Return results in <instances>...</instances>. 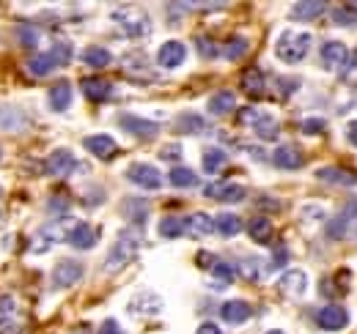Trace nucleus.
<instances>
[{
  "label": "nucleus",
  "instance_id": "obj_26",
  "mask_svg": "<svg viewBox=\"0 0 357 334\" xmlns=\"http://www.w3.org/2000/svg\"><path fill=\"white\" fill-rule=\"evenodd\" d=\"M234 107H236V96L231 90H220L209 99V113L212 116H228Z\"/></svg>",
  "mask_w": 357,
  "mask_h": 334
},
{
  "label": "nucleus",
  "instance_id": "obj_4",
  "mask_svg": "<svg viewBox=\"0 0 357 334\" xmlns=\"http://www.w3.org/2000/svg\"><path fill=\"white\" fill-rule=\"evenodd\" d=\"M319 61L327 72H347L349 63V47L344 42H324L319 49Z\"/></svg>",
  "mask_w": 357,
  "mask_h": 334
},
{
  "label": "nucleus",
  "instance_id": "obj_23",
  "mask_svg": "<svg viewBox=\"0 0 357 334\" xmlns=\"http://www.w3.org/2000/svg\"><path fill=\"white\" fill-rule=\"evenodd\" d=\"M113 19H116L119 25H124V31H127L130 36H146V33H149V17H143V14H137V11H135L132 19H127L121 11H116Z\"/></svg>",
  "mask_w": 357,
  "mask_h": 334
},
{
  "label": "nucleus",
  "instance_id": "obj_38",
  "mask_svg": "<svg viewBox=\"0 0 357 334\" xmlns=\"http://www.w3.org/2000/svg\"><path fill=\"white\" fill-rule=\"evenodd\" d=\"M245 52H248V42H245V39H239V36L225 44V58H228V61H239Z\"/></svg>",
  "mask_w": 357,
  "mask_h": 334
},
{
  "label": "nucleus",
  "instance_id": "obj_15",
  "mask_svg": "<svg viewBox=\"0 0 357 334\" xmlns=\"http://www.w3.org/2000/svg\"><path fill=\"white\" fill-rule=\"evenodd\" d=\"M250 304L248 301H242V299H234V301H225L223 307H220V315H223L225 324H231V326H239V324H245L248 318H250Z\"/></svg>",
  "mask_w": 357,
  "mask_h": 334
},
{
  "label": "nucleus",
  "instance_id": "obj_6",
  "mask_svg": "<svg viewBox=\"0 0 357 334\" xmlns=\"http://www.w3.org/2000/svg\"><path fill=\"white\" fill-rule=\"evenodd\" d=\"M127 178L137 184L140 189H160L162 186V175L154 165H146V162H137V165H130L127 170Z\"/></svg>",
  "mask_w": 357,
  "mask_h": 334
},
{
  "label": "nucleus",
  "instance_id": "obj_2",
  "mask_svg": "<svg viewBox=\"0 0 357 334\" xmlns=\"http://www.w3.org/2000/svg\"><path fill=\"white\" fill-rule=\"evenodd\" d=\"M75 219H66V216H61L58 222H52V225H47L42 228L36 236H33V244H31V250L33 252H45L50 244H58V241H69V233L75 230Z\"/></svg>",
  "mask_w": 357,
  "mask_h": 334
},
{
  "label": "nucleus",
  "instance_id": "obj_53",
  "mask_svg": "<svg viewBox=\"0 0 357 334\" xmlns=\"http://www.w3.org/2000/svg\"><path fill=\"white\" fill-rule=\"evenodd\" d=\"M75 334H89V332H86V329H80V332H75Z\"/></svg>",
  "mask_w": 357,
  "mask_h": 334
},
{
  "label": "nucleus",
  "instance_id": "obj_13",
  "mask_svg": "<svg viewBox=\"0 0 357 334\" xmlns=\"http://www.w3.org/2000/svg\"><path fill=\"white\" fill-rule=\"evenodd\" d=\"M119 124L124 126L130 134L140 137V140H151V137H157V132H160V126L154 124V121H146V118H137V116H121Z\"/></svg>",
  "mask_w": 357,
  "mask_h": 334
},
{
  "label": "nucleus",
  "instance_id": "obj_27",
  "mask_svg": "<svg viewBox=\"0 0 357 334\" xmlns=\"http://www.w3.org/2000/svg\"><path fill=\"white\" fill-rule=\"evenodd\" d=\"M204 129H206V121L195 113H184L176 118V132H181V134H201Z\"/></svg>",
  "mask_w": 357,
  "mask_h": 334
},
{
  "label": "nucleus",
  "instance_id": "obj_14",
  "mask_svg": "<svg viewBox=\"0 0 357 334\" xmlns=\"http://www.w3.org/2000/svg\"><path fill=\"white\" fill-rule=\"evenodd\" d=\"M316 178L327 181V184H335V186H355L357 184V173L344 170V167H319Z\"/></svg>",
  "mask_w": 357,
  "mask_h": 334
},
{
  "label": "nucleus",
  "instance_id": "obj_24",
  "mask_svg": "<svg viewBox=\"0 0 357 334\" xmlns=\"http://www.w3.org/2000/svg\"><path fill=\"white\" fill-rule=\"evenodd\" d=\"M248 233L256 244H269L272 241V222L267 216H253L250 225H248Z\"/></svg>",
  "mask_w": 357,
  "mask_h": 334
},
{
  "label": "nucleus",
  "instance_id": "obj_5",
  "mask_svg": "<svg viewBox=\"0 0 357 334\" xmlns=\"http://www.w3.org/2000/svg\"><path fill=\"white\" fill-rule=\"evenodd\" d=\"M86 274L80 260H61L52 269V288H72L75 283H80Z\"/></svg>",
  "mask_w": 357,
  "mask_h": 334
},
{
  "label": "nucleus",
  "instance_id": "obj_25",
  "mask_svg": "<svg viewBox=\"0 0 357 334\" xmlns=\"http://www.w3.org/2000/svg\"><path fill=\"white\" fill-rule=\"evenodd\" d=\"M215 230L225 236V239H234L239 230H242V219L236 216V214H218V219H215Z\"/></svg>",
  "mask_w": 357,
  "mask_h": 334
},
{
  "label": "nucleus",
  "instance_id": "obj_7",
  "mask_svg": "<svg viewBox=\"0 0 357 334\" xmlns=\"http://www.w3.org/2000/svg\"><path fill=\"white\" fill-rule=\"evenodd\" d=\"M316 324H319L324 332H338V329H344V326L349 324V312H347L344 307H338V304H327V307L319 310Z\"/></svg>",
  "mask_w": 357,
  "mask_h": 334
},
{
  "label": "nucleus",
  "instance_id": "obj_52",
  "mask_svg": "<svg viewBox=\"0 0 357 334\" xmlns=\"http://www.w3.org/2000/svg\"><path fill=\"white\" fill-rule=\"evenodd\" d=\"M267 334H286V332H280V329H272V332H267Z\"/></svg>",
  "mask_w": 357,
  "mask_h": 334
},
{
  "label": "nucleus",
  "instance_id": "obj_47",
  "mask_svg": "<svg viewBox=\"0 0 357 334\" xmlns=\"http://www.w3.org/2000/svg\"><path fill=\"white\" fill-rule=\"evenodd\" d=\"M160 157H162V159H171V162H176L178 157H181V148H178V145H165V148L160 151Z\"/></svg>",
  "mask_w": 357,
  "mask_h": 334
},
{
  "label": "nucleus",
  "instance_id": "obj_44",
  "mask_svg": "<svg viewBox=\"0 0 357 334\" xmlns=\"http://www.w3.org/2000/svg\"><path fill=\"white\" fill-rule=\"evenodd\" d=\"M261 116H264V113H259L256 107H245V110L239 113V121H242V124H253V126H256Z\"/></svg>",
  "mask_w": 357,
  "mask_h": 334
},
{
  "label": "nucleus",
  "instance_id": "obj_39",
  "mask_svg": "<svg viewBox=\"0 0 357 334\" xmlns=\"http://www.w3.org/2000/svg\"><path fill=\"white\" fill-rule=\"evenodd\" d=\"M195 47H198V52H201V58H206V61H212V58H218V55H220V49H218V44L212 42V39H206V36H201V39H195Z\"/></svg>",
  "mask_w": 357,
  "mask_h": 334
},
{
  "label": "nucleus",
  "instance_id": "obj_36",
  "mask_svg": "<svg viewBox=\"0 0 357 334\" xmlns=\"http://www.w3.org/2000/svg\"><path fill=\"white\" fill-rule=\"evenodd\" d=\"M333 22L335 25H347V28H355L357 25V14H355V8L347 3V6H338V8H333Z\"/></svg>",
  "mask_w": 357,
  "mask_h": 334
},
{
  "label": "nucleus",
  "instance_id": "obj_10",
  "mask_svg": "<svg viewBox=\"0 0 357 334\" xmlns=\"http://www.w3.org/2000/svg\"><path fill=\"white\" fill-rule=\"evenodd\" d=\"M83 145H86V151H91L96 159H113L116 157V151H119V145H116V140L110 137V134H91L83 140Z\"/></svg>",
  "mask_w": 357,
  "mask_h": 334
},
{
  "label": "nucleus",
  "instance_id": "obj_9",
  "mask_svg": "<svg viewBox=\"0 0 357 334\" xmlns=\"http://www.w3.org/2000/svg\"><path fill=\"white\" fill-rule=\"evenodd\" d=\"M47 173L50 175H58V178H63V175H69V173H75V167H77V159H75V154L72 151H66V148H58V151H52L50 157H47Z\"/></svg>",
  "mask_w": 357,
  "mask_h": 334
},
{
  "label": "nucleus",
  "instance_id": "obj_51",
  "mask_svg": "<svg viewBox=\"0 0 357 334\" xmlns=\"http://www.w3.org/2000/svg\"><path fill=\"white\" fill-rule=\"evenodd\" d=\"M347 137H349L352 145H357V121H352V124L347 126Z\"/></svg>",
  "mask_w": 357,
  "mask_h": 334
},
{
  "label": "nucleus",
  "instance_id": "obj_34",
  "mask_svg": "<svg viewBox=\"0 0 357 334\" xmlns=\"http://www.w3.org/2000/svg\"><path fill=\"white\" fill-rule=\"evenodd\" d=\"M212 277H215V285H218V288L231 285V283H234V266L225 263V260H218V263L212 266Z\"/></svg>",
  "mask_w": 357,
  "mask_h": 334
},
{
  "label": "nucleus",
  "instance_id": "obj_33",
  "mask_svg": "<svg viewBox=\"0 0 357 334\" xmlns=\"http://www.w3.org/2000/svg\"><path fill=\"white\" fill-rule=\"evenodd\" d=\"M184 233V219H178V216H162V222H160V236L162 239H178Z\"/></svg>",
  "mask_w": 357,
  "mask_h": 334
},
{
  "label": "nucleus",
  "instance_id": "obj_19",
  "mask_svg": "<svg viewBox=\"0 0 357 334\" xmlns=\"http://www.w3.org/2000/svg\"><path fill=\"white\" fill-rule=\"evenodd\" d=\"M324 11H327L324 3L303 0V3H294V6H291V19H297V22H313V19H319Z\"/></svg>",
  "mask_w": 357,
  "mask_h": 334
},
{
  "label": "nucleus",
  "instance_id": "obj_12",
  "mask_svg": "<svg viewBox=\"0 0 357 334\" xmlns=\"http://www.w3.org/2000/svg\"><path fill=\"white\" fill-rule=\"evenodd\" d=\"M184 58H187V47L181 42H165L157 52V63L162 69H176L184 63Z\"/></svg>",
  "mask_w": 357,
  "mask_h": 334
},
{
  "label": "nucleus",
  "instance_id": "obj_30",
  "mask_svg": "<svg viewBox=\"0 0 357 334\" xmlns=\"http://www.w3.org/2000/svg\"><path fill=\"white\" fill-rule=\"evenodd\" d=\"M52 69H55V61H52L50 52H47V55H33V58L28 61V72H31L33 77H47Z\"/></svg>",
  "mask_w": 357,
  "mask_h": 334
},
{
  "label": "nucleus",
  "instance_id": "obj_28",
  "mask_svg": "<svg viewBox=\"0 0 357 334\" xmlns=\"http://www.w3.org/2000/svg\"><path fill=\"white\" fill-rule=\"evenodd\" d=\"M83 63H89L93 69H105V66L113 63V55H110L105 47H89V49L83 52Z\"/></svg>",
  "mask_w": 357,
  "mask_h": 334
},
{
  "label": "nucleus",
  "instance_id": "obj_41",
  "mask_svg": "<svg viewBox=\"0 0 357 334\" xmlns=\"http://www.w3.org/2000/svg\"><path fill=\"white\" fill-rule=\"evenodd\" d=\"M300 126H303L305 134H324V129H327V124L321 118H305Z\"/></svg>",
  "mask_w": 357,
  "mask_h": 334
},
{
  "label": "nucleus",
  "instance_id": "obj_29",
  "mask_svg": "<svg viewBox=\"0 0 357 334\" xmlns=\"http://www.w3.org/2000/svg\"><path fill=\"white\" fill-rule=\"evenodd\" d=\"M168 178H171V184H174L176 189H190V186H198V175H195L190 167H174Z\"/></svg>",
  "mask_w": 357,
  "mask_h": 334
},
{
  "label": "nucleus",
  "instance_id": "obj_49",
  "mask_svg": "<svg viewBox=\"0 0 357 334\" xmlns=\"http://www.w3.org/2000/svg\"><path fill=\"white\" fill-rule=\"evenodd\" d=\"M195 334H223V332H220V326H215L212 321H206V324H201V326H198V332Z\"/></svg>",
  "mask_w": 357,
  "mask_h": 334
},
{
  "label": "nucleus",
  "instance_id": "obj_11",
  "mask_svg": "<svg viewBox=\"0 0 357 334\" xmlns=\"http://www.w3.org/2000/svg\"><path fill=\"white\" fill-rule=\"evenodd\" d=\"M212 230H215V219L204 211H195L184 219V233L192 239H206V236H212Z\"/></svg>",
  "mask_w": 357,
  "mask_h": 334
},
{
  "label": "nucleus",
  "instance_id": "obj_37",
  "mask_svg": "<svg viewBox=\"0 0 357 334\" xmlns=\"http://www.w3.org/2000/svg\"><path fill=\"white\" fill-rule=\"evenodd\" d=\"M50 55H52L55 66H69V61H72V44L63 42V39H58V42L52 44Z\"/></svg>",
  "mask_w": 357,
  "mask_h": 334
},
{
  "label": "nucleus",
  "instance_id": "obj_50",
  "mask_svg": "<svg viewBox=\"0 0 357 334\" xmlns=\"http://www.w3.org/2000/svg\"><path fill=\"white\" fill-rule=\"evenodd\" d=\"M283 263H286V247L275 250V260H272V269H278V266H283Z\"/></svg>",
  "mask_w": 357,
  "mask_h": 334
},
{
  "label": "nucleus",
  "instance_id": "obj_31",
  "mask_svg": "<svg viewBox=\"0 0 357 334\" xmlns=\"http://www.w3.org/2000/svg\"><path fill=\"white\" fill-rule=\"evenodd\" d=\"M253 129H256V134H259L261 140H267V143H272V140L280 137V126H278V121H275L272 116H261L259 124L253 126Z\"/></svg>",
  "mask_w": 357,
  "mask_h": 334
},
{
  "label": "nucleus",
  "instance_id": "obj_48",
  "mask_svg": "<svg viewBox=\"0 0 357 334\" xmlns=\"http://www.w3.org/2000/svg\"><path fill=\"white\" fill-rule=\"evenodd\" d=\"M215 263H218L215 255H209V252H198V266H201V269H212Z\"/></svg>",
  "mask_w": 357,
  "mask_h": 334
},
{
  "label": "nucleus",
  "instance_id": "obj_46",
  "mask_svg": "<svg viewBox=\"0 0 357 334\" xmlns=\"http://www.w3.org/2000/svg\"><path fill=\"white\" fill-rule=\"evenodd\" d=\"M96 334H124V332H121V326H119L113 318H107V321L99 326V332H96Z\"/></svg>",
  "mask_w": 357,
  "mask_h": 334
},
{
  "label": "nucleus",
  "instance_id": "obj_8",
  "mask_svg": "<svg viewBox=\"0 0 357 334\" xmlns=\"http://www.w3.org/2000/svg\"><path fill=\"white\" fill-rule=\"evenodd\" d=\"M204 195L212 200H220V203H242L248 189L242 184H209V186H204Z\"/></svg>",
  "mask_w": 357,
  "mask_h": 334
},
{
  "label": "nucleus",
  "instance_id": "obj_16",
  "mask_svg": "<svg viewBox=\"0 0 357 334\" xmlns=\"http://www.w3.org/2000/svg\"><path fill=\"white\" fill-rule=\"evenodd\" d=\"M96 239H99V230L91 228L89 222H77L75 230L69 233V244H72L75 250H91V247L96 244Z\"/></svg>",
  "mask_w": 357,
  "mask_h": 334
},
{
  "label": "nucleus",
  "instance_id": "obj_22",
  "mask_svg": "<svg viewBox=\"0 0 357 334\" xmlns=\"http://www.w3.org/2000/svg\"><path fill=\"white\" fill-rule=\"evenodd\" d=\"M80 88H83V93L89 96L91 102H105L113 93V85L107 83V80H102V77H86L80 83Z\"/></svg>",
  "mask_w": 357,
  "mask_h": 334
},
{
  "label": "nucleus",
  "instance_id": "obj_40",
  "mask_svg": "<svg viewBox=\"0 0 357 334\" xmlns=\"http://www.w3.org/2000/svg\"><path fill=\"white\" fill-rule=\"evenodd\" d=\"M17 36H20V44H22V47H36V44H39V31L31 28V25H20Z\"/></svg>",
  "mask_w": 357,
  "mask_h": 334
},
{
  "label": "nucleus",
  "instance_id": "obj_54",
  "mask_svg": "<svg viewBox=\"0 0 357 334\" xmlns=\"http://www.w3.org/2000/svg\"><path fill=\"white\" fill-rule=\"evenodd\" d=\"M0 195H3V192H0Z\"/></svg>",
  "mask_w": 357,
  "mask_h": 334
},
{
  "label": "nucleus",
  "instance_id": "obj_3",
  "mask_svg": "<svg viewBox=\"0 0 357 334\" xmlns=\"http://www.w3.org/2000/svg\"><path fill=\"white\" fill-rule=\"evenodd\" d=\"M137 247H140L137 236H132V233H124V236H121V239L113 244L110 255H107V260H105V271H107V274H116L119 269H124L130 260H135Z\"/></svg>",
  "mask_w": 357,
  "mask_h": 334
},
{
  "label": "nucleus",
  "instance_id": "obj_32",
  "mask_svg": "<svg viewBox=\"0 0 357 334\" xmlns=\"http://www.w3.org/2000/svg\"><path fill=\"white\" fill-rule=\"evenodd\" d=\"M124 214H127L132 222L143 225V222H146V214H149V203L140 200V198H130V200H124Z\"/></svg>",
  "mask_w": 357,
  "mask_h": 334
},
{
  "label": "nucleus",
  "instance_id": "obj_43",
  "mask_svg": "<svg viewBox=\"0 0 357 334\" xmlns=\"http://www.w3.org/2000/svg\"><path fill=\"white\" fill-rule=\"evenodd\" d=\"M11 312H14V299L11 296H0V326L11 318Z\"/></svg>",
  "mask_w": 357,
  "mask_h": 334
},
{
  "label": "nucleus",
  "instance_id": "obj_18",
  "mask_svg": "<svg viewBox=\"0 0 357 334\" xmlns=\"http://www.w3.org/2000/svg\"><path fill=\"white\" fill-rule=\"evenodd\" d=\"M278 285H280V291L289 293V296H300V293H305V288H308V274L300 271V269H291V271H286L278 280Z\"/></svg>",
  "mask_w": 357,
  "mask_h": 334
},
{
  "label": "nucleus",
  "instance_id": "obj_45",
  "mask_svg": "<svg viewBox=\"0 0 357 334\" xmlns=\"http://www.w3.org/2000/svg\"><path fill=\"white\" fill-rule=\"evenodd\" d=\"M278 85H280V96H289V93H294V90L300 88V83H297V80H291V77H280Z\"/></svg>",
  "mask_w": 357,
  "mask_h": 334
},
{
  "label": "nucleus",
  "instance_id": "obj_21",
  "mask_svg": "<svg viewBox=\"0 0 357 334\" xmlns=\"http://www.w3.org/2000/svg\"><path fill=\"white\" fill-rule=\"evenodd\" d=\"M272 162L280 167V170H300L303 167V154L291 145H280L275 154H272Z\"/></svg>",
  "mask_w": 357,
  "mask_h": 334
},
{
  "label": "nucleus",
  "instance_id": "obj_35",
  "mask_svg": "<svg viewBox=\"0 0 357 334\" xmlns=\"http://www.w3.org/2000/svg\"><path fill=\"white\" fill-rule=\"evenodd\" d=\"M225 159H228L225 151H220V148H206L201 162H204V170H206V173H218V170L225 165Z\"/></svg>",
  "mask_w": 357,
  "mask_h": 334
},
{
  "label": "nucleus",
  "instance_id": "obj_17",
  "mask_svg": "<svg viewBox=\"0 0 357 334\" xmlns=\"http://www.w3.org/2000/svg\"><path fill=\"white\" fill-rule=\"evenodd\" d=\"M239 85H242V90H245L248 96H253V99L264 96V90H267L264 74H261V69H256V66H250V69H245V72H242Z\"/></svg>",
  "mask_w": 357,
  "mask_h": 334
},
{
  "label": "nucleus",
  "instance_id": "obj_1",
  "mask_svg": "<svg viewBox=\"0 0 357 334\" xmlns=\"http://www.w3.org/2000/svg\"><path fill=\"white\" fill-rule=\"evenodd\" d=\"M311 49V33H280V39L275 42V55L283 63H300Z\"/></svg>",
  "mask_w": 357,
  "mask_h": 334
},
{
  "label": "nucleus",
  "instance_id": "obj_20",
  "mask_svg": "<svg viewBox=\"0 0 357 334\" xmlns=\"http://www.w3.org/2000/svg\"><path fill=\"white\" fill-rule=\"evenodd\" d=\"M69 104H72V85L61 80L50 88V107L55 113H63V110H69Z\"/></svg>",
  "mask_w": 357,
  "mask_h": 334
},
{
  "label": "nucleus",
  "instance_id": "obj_42",
  "mask_svg": "<svg viewBox=\"0 0 357 334\" xmlns=\"http://www.w3.org/2000/svg\"><path fill=\"white\" fill-rule=\"evenodd\" d=\"M239 271H242V277H248V280H256V277H259V266H256V257H245V260L239 263Z\"/></svg>",
  "mask_w": 357,
  "mask_h": 334
}]
</instances>
